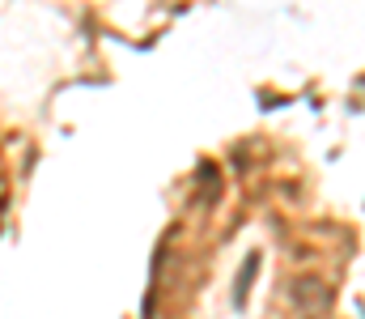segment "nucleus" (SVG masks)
Returning <instances> with one entry per match:
<instances>
[{
	"instance_id": "1",
	"label": "nucleus",
	"mask_w": 365,
	"mask_h": 319,
	"mask_svg": "<svg viewBox=\"0 0 365 319\" xmlns=\"http://www.w3.org/2000/svg\"><path fill=\"white\" fill-rule=\"evenodd\" d=\"M293 303H297L302 311H323V307L331 303V290H327L319 277H297V281H293Z\"/></svg>"
}]
</instances>
